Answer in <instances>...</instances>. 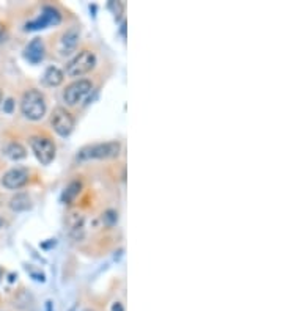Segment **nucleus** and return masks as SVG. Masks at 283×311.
Masks as SVG:
<instances>
[{"label": "nucleus", "instance_id": "1", "mask_svg": "<svg viewBox=\"0 0 283 311\" xmlns=\"http://www.w3.org/2000/svg\"><path fill=\"white\" fill-rule=\"evenodd\" d=\"M47 110V104L44 94L40 90L30 88L24 93L21 99V112L27 120L32 121H40Z\"/></svg>", "mask_w": 283, "mask_h": 311}, {"label": "nucleus", "instance_id": "2", "mask_svg": "<svg viewBox=\"0 0 283 311\" xmlns=\"http://www.w3.org/2000/svg\"><path fill=\"white\" fill-rule=\"evenodd\" d=\"M121 151V143L117 140L104 141V143H93L83 146L77 153V160H101V159H112L117 157Z\"/></svg>", "mask_w": 283, "mask_h": 311}, {"label": "nucleus", "instance_id": "3", "mask_svg": "<svg viewBox=\"0 0 283 311\" xmlns=\"http://www.w3.org/2000/svg\"><path fill=\"white\" fill-rule=\"evenodd\" d=\"M96 66V55L94 52L83 49L75 54L66 64V74L72 79H79L82 75L88 74Z\"/></svg>", "mask_w": 283, "mask_h": 311}, {"label": "nucleus", "instance_id": "4", "mask_svg": "<svg viewBox=\"0 0 283 311\" xmlns=\"http://www.w3.org/2000/svg\"><path fill=\"white\" fill-rule=\"evenodd\" d=\"M30 148L35 157L43 165H49L55 159V143L46 135H33L30 137Z\"/></svg>", "mask_w": 283, "mask_h": 311}, {"label": "nucleus", "instance_id": "5", "mask_svg": "<svg viewBox=\"0 0 283 311\" xmlns=\"http://www.w3.org/2000/svg\"><path fill=\"white\" fill-rule=\"evenodd\" d=\"M91 90H93V83L88 79H77L65 88L63 99L68 106H77V104L87 99Z\"/></svg>", "mask_w": 283, "mask_h": 311}, {"label": "nucleus", "instance_id": "6", "mask_svg": "<svg viewBox=\"0 0 283 311\" xmlns=\"http://www.w3.org/2000/svg\"><path fill=\"white\" fill-rule=\"evenodd\" d=\"M51 123H52L54 130L60 137H68L74 130V126H75V120L72 117V113L70 110H66L65 107H55L54 109L52 117H51Z\"/></svg>", "mask_w": 283, "mask_h": 311}, {"label": "nucleus", "instance_id": "7", "mask_svg": "<svg viewBox=\"0 0 283 311\" xmlns=\"http://www.w3.org/2000/svg\"><path fill=\"white\" fill-rule=\"evenodd\" d=\"M62 22V14L57 8L54 6H44L41 14L33 21L25 24V30H43V28L49 25H59Z\"/></svg>", "mask_w": 283, "mask_h": 311}, {"label": "nucleus", "instance_id": "8", "mask_svg": "<svg viewBox=\"0 0 283 311\" xmlns=\"http://www.w3.org/2000/svg\"><path fill=\"white\" fill-rule=\"evenodd\" d=\"M28 179H30V172L25 167H14L8 170L2 176V186L8 190H17V188L24 187Z\"/></svg>", "mask_w": 283, "mask_h": 311}, {"label": "nucleus", "instance_id": "9", "mask_svg": "<svg viewBox=\"0 0 283 311\" xmlns=\"http://www.w3.org/2000/svg\"><path fill=\"white\" fill-rule=\"evenodd\" d=\"M77 43H79V30H75V28H70V30H66L62 38H60V43H59V51L62 55H71L75 47H77Z\"/></svg>", "mask_w": 283, "mask_h": 311}, {"label": "nucleus", "instance_id": "10", "mask_svg": "<svg viewBox=\"0 0 283 311\" xmlns=\"http://www.w3.org/2000/svg\"><path fill=\"white\" fill-rule=\"evenodd\" d=\"M44 54H46V47L41 38H33L25 47V59L33 64L43 62Z\"/></svg>", "mask_w": 283, "mask_h": 311}, {"label": "nucleus", "instance_id": "11", "mask_svg": "<svg viewBox=\"0 0 283 311\" xmlns=\"http://www.w3.org/2000/svg\"><path fill=\"white\" fill-rule=\"evenodd\" d=\"M63 80L65 72L60 68H57V66H49L43 74V82L47 87H59V85L63 83Z\"/></svg>", "mask_w": 283, "mask_h": 311}, {"label": "nucleus", "instance_id": "12", "mask_svg": "<svg viewBox=\"0 0 283 311\" xmlns=\"http://www.w3.org/2000/svg\"><path fill=\"white\" fill-rule=\"evenodd\" d=\"M9 207L14 212H22V211H28L32 207V200L27 193H16L14 196H11L9 200Z\"/></svg>", "mask_w": 283, "mask_h": 311}, {"label": "nucleus", "instance_id": "13", "mask_svg": "<svg viewBox=\"0 0 283 311\" xmlns=\"http://www.w3.org/2000/svg\"><path fill=\"white\" fill-rule=\"evenodd\" d=\"M3 153L11 160H22L27 157V149L19 143V141H11L3 148Z\"/></svg>", "mask_w": 283, "mask_h": 311}, {"label": "nucleus", "instance_id": "14", "mask_svg": "<svg viewBox=\"0 0 283 311\" xmlns=\"http://www.w3.org/2000/svg\"><path fill=\"white\" fill-rule=\"evenodd\" d=\"M80 188H82V183L80 181H71L68 186H66L65 192H63V196H62L63 203L71 204L75 200V198H77Z\"/></svg>", "mask_w": 283, "mask_h": 311}, {"label": "nucleus", "instance_id": "15", "mask_svg": "<svg viewBox=\"0 0 283 311\" xmlns=\"http://www.w3.org/2000/svg\"><path fill=\"white\" fill-rule=\"evenodd\" d=\"M102 219L107 222V225H113L117 220H118V214L115 212V211H106L104 212V215H102Z\"/></svg>", "mask_w": 283, "mask_h": 311}, {"label": "nucleus", "instance_id": "16", "mask_svg": "<svg viewBox=\"0 0 283 311\" xmlns=\"http://www.w3.org/2000/svg\"><path fill=\"white\" fill-rule=\"evenodd\" d=\"M13 109H14V99H11V98L5 99V102H3V112L5 113H11Z\"/></svg>", "mask_w": 283, "mask_h": 311}, {"label": "nucleus", "instance_id": "17", "mask_svg": "<svg viewBox=\"0 0 283 311\" xmlns=\"http://www.w3.org/2000/svg\"><path fill=\"white\" fill-rule=\"evenodd\" d=\"M109 8H112V9H113V13H115L117 16L123 11V5H121L120 2H110V3H109Z\"/></svg>", "mask_w": 283, "mask_h": 311}, {"label": "nucleus", "instance_id": "18", "mask_svg": "<svg viewBox=\"0 0 283 311\" xmlns=\"http://www.w3.org/2000/svg\"><path fill=\"white\" fill-rule=\"evenodd\" d=\"M110 311H125V305H123L121 302H115V304L112 305Z\"/></svg>", "mask_w": 283, "mask_h": 311}, {"label": "nucleus", "instance_id": "19", "mask_svg": "<svg viewBox=\"0 0 283 311\" xmlns=\"http://www.w3.org/2000/svg\"><path fill=\"white\" fill-rule=\"evenodd\" d=\"M5 38H6V28L2 22H0V43L5 41Z\"/></svg>", "mask_w": 283, "mask_h": 311}, {"label": "nucleus", "instance_id": "20", "mask_svg": "<svg viewBox=\"0 0 283 311\" xmlns=\"http://www.w3.org/2000/svg\"><path fill=\"white\" fill-rule=\"evenodd\" d=\"M3 226H5V220L2 219V217H0V230H2Z\"/></svg>", "mask_w": 283, "mask_h": 311}, {"label": "nucleus", "instance_id": "21", "mask_svg": "<svg viewBox=\"0 0 283 311\" xmlns=\"http://www.w3.org/2000/svg\"><path fill=\"white\" fill-rule=\"evenodd\" d=\"M47 311H52V302H47Z\"/></svg>", "mask_w": 283, "mask_h": 311}, {"label": "nucleus", "instance_id": "22", "mask_svg": "<svg viewBox=\"0 0 283 311\" xmlns=\"http://www.w3.org/2000/svg\"><path fill=\"white\" fill-rule=\"evenodd\" d=\"M0 102H2V93H0Z\"/></svg>", "mask_w": 283, "mask_h": 311}, {"label": "nucleus", "instance_id": "23", "mask_svg": "<svg viewBox=\"0 0 283 311\" xmlns=\"http://www.w3.org/2000/svg\"><path fill=\"white\" fill-rule=\"evenodd\" d=\"M0 277H2V270H0Z\"/></svg>", "mask_w": 283, "mask_h": 311}]
</instances>
